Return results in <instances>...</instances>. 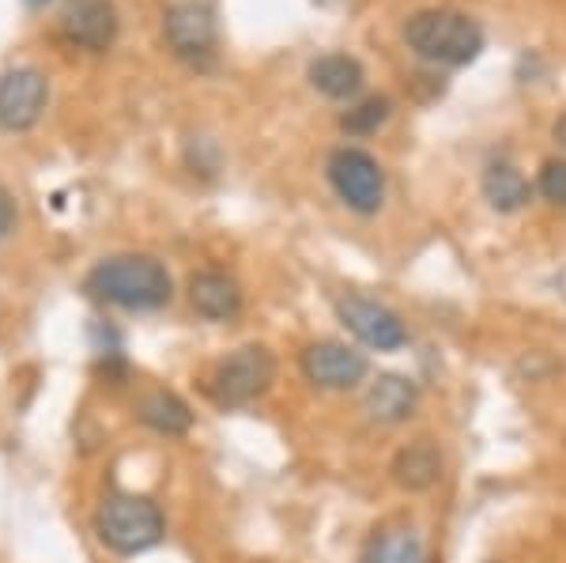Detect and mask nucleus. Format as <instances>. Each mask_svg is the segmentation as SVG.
<instances>
[{
    "instance_id": "1",
    "label": "nucleus",
    "mask_w": 566,
    "mask_h": 563,
    "mask_svg": "<svg viewBox=\"0 0 566 563\" xmlns=\"http://www.w3.org/2000/svg\"><path fill=\"white\" fill-rule=\"evenodd\" d=\"M87 295L117 311H159L175 299V280L155 253H114L84 280Z\"/></svg>"
},
{
    "instance_id": "2",
    "label": "nucleus",
    "mask_w": 566,
    "mask_h": 563,
    "mask_svg": "<svg viewBox=\"0 0 566 563\" xmlns=\"http://www.w3.org/2000/svg\"><path fill=\"white\" fill-rule=\"evenodd\" d=\"M405 45L427 65L461 69L483 50V27L458 8H423L405 20Z\"/></svg>"
},
{
    "instance_id": "3",
    "label": "nucleus",
    "mask_w": 566,
    "mask_h": 563,
    "mask_svg": "<svg viewBox=\"0 0 566 563\" xmlns=\"http://www.w3.org/2000/svg\"><path fill=\"white\" fill-rule=\"evenodd\" d=\"M95 533L117 556H136V552H148L163 541L167 519L148 496L109 492L95 511Z\"/></svg>"
},
{
    "instance_id": "4",
    "label": "nucleus",
    "mask_w": 566,
    "mask_h": 563,
    "mask_svg": "<svg viewBox=\"0 0 566 563\" xmlns=\"http://www.w3.org/2000/svg\"><path fill=\"white\" fill-rule=\"evenodd\" d=\"M280 363L264 344H242L231 356H223L212 367L205 383V394L212 397L216 408H245L261 402L276 386Z\"/></svg>"
},
{
    "instance_id": "5",
    "label": "nucleus",
    "mask_w": 566,
    "mask_h": 563,
    "mask_svg": "<svg viewBox=\"0 0 566 563\" xmlns=\"http://www.w3.org/2000/svg\"><path fill=\"white\" fill-rule=\"evenodd\" d=\"M325 178H328V186H333V194L340 197L352 212L374 216L386 205V170H381V163L374 159L367 148H355V144L333 148L325 159Z\"/></svg>"
},
{
    "instance_id": "6",
    "label": "nucleus",
    "mask_w": 566,
    "mask_h": 563,
    "mask_svg": "<svg viewBox=\"0 0 566 563\" xmlns=\"http://www.w3.org/2000/svg\"><path fill=\"white\" fill-rule=\"evenodd\" d=\"M336 317L348 325V333L374 352H400L408 344V325L392 306L370 295L348 292L336 299Z\"/></svg>"
},
{
    "instance_id": "7",
    "label": "nucleus",
    "mask_w": 566,
    "mask_h": 563,
    "mask_svg": "<svg viewBox=\"0 0 566 563\" xmlns=\"http://www.w3.org/2000/svg\"><path fill=\"white\" fill-rule=\"evenodd\" d=\"M298 367H303V378L317 389H333V394H344V389H355L367 383L370 375V359L367 352L352 348L348 341H314L306 344V352L298 356Z\"/></svg>"
},
{
    "instance_id": "8",
    "label": "nucleus",
    "mask_w": 566,
    "mask_h": 563,
    "mask_svg": "<svg viewBox=\"0 0 566 563\" xmlns=\"http://www.w3.org/2000/svg\"><path fill=\"white\" fill-rule=\"evenodd\" d=\"M163 34H167V45L178 53L181 61H208L216 50V12L205 4V0H178L175 8H167L163 15Z\"/></svg>"
},
{
    "instance_id": "9",
    "label": "nucleus",
    "mask_w": 566,
    "mask_h": 563,
    "mask_svg": "<svg viewBox=\"0 0 566 563\" xmlns=\"http://www.w3.org/2000/svg\"><path fill=\"white\" fill-rule=\"evenodd\" d=\"M45 98H50V84L39 69H8L0 76V129H31L45 111Z\"/></svg>"
},
{
    "instance_id": "10",
    "label": "nucleus",
    "mask_w": 566,
    "mask_h": 563,
    "mask_svg": "<svg viewBox=\"0 0 566 563\" xmlns=\"http://www.w3.org/2000/svg\"><path fill=\"white\" fill-rule=\"evenodd\" d=\"M61 27L76 45H84L91 53H103L117 39V8L109 0H65L61 12Z\"/></svg>"
},
{
    "instance_id": "11",
    "label": "nucleus",
    "mask_w": 566,
    "mask_h": 563,
    "mask_svg": "<svg viewBox=\"0 0 566 563\" xmlns=\"http://www.w3.org/2000/svg\"><path fill=\"white\" fill-rule=\"evenodd\" d=\"M419 408V389L412 378L405 375H378L367 383V394H363V413L370 416L374 424H405L412 420Z\"/></svg>"
},
{
    "instance_id": "12",
    "label": "nucleus",
    "mask_w": 566,
    "mask_h": 563,
    "mask_svg": "<svg viewBox=\"0 0 566 563\" xmlns=\"http://www.w3.org/2000/svg\"><path fill=\"white\" fill-rule=\"evenodd\" d=\"M442 469H446V458L442 450H438L434 439H412L408 447H400L392 453V484L400 488V492H431V488L442 480Z\"/></svg>"
},
{
    "instance_id": "13",
    "label": "nucleus",
    "mask_w": 566,
    "mask_h": 563,
    "mask_svg": "<svg viewBox=\"0 0 566 563\" xmlns=\"http://www.w3.org/2000/svg\"><path fill=\"white\" fill-rule=\"evenodd\" d=\"M189 306L205 322H231L242 311V288L231 272L205 269L189 277Z\"/></svg>"
},
{
    "instance_id": "14",
    "label": "nucleus",
    "mask_w": 566,
    "mask_h": 563,
    "mask_svg": "<svg viewBox=\"0 0 566 563\" xmlns=\"http://www.w3.org/2000/svg\"><path fill=\"white\" fill-rule=\"evenodd\" d=\"M306 80H310V87L322 91L325 98L352 103L363 91V84H367V69H363L359 58H352V53H322V58L310 61Z\"/></svg>"
},
{
    "instance_id": "15",
    "label": "nucleus",
    "mask_w": 566,
    "mask_h": 563,
    "mask_svg": "<svg viewBox=\"0 0 566 563\" xmlns=\"http://www.w3.org/2000/svg\"><path fill=\"white\" fill-rule=\"evenodd\" d=\"M480 189H483V201L502 216L522 212V208L533 201V181H528L514 163H488Z\"/></svg>"
},
{
    "instance_id": "16",
    "label": "nucleus",
    "mask_w": 566,
    "mask_h": 563,
    "mask_svg": "<svg viewBox=\"0 0 566 563\" xmlns=\"http://www.w3.org/2000/svg\"><path fill=\"white\" fill-rule=\"evenodd\" d=\"M136 420H140L144 428L175 439V435H186L193 428V408L181 402L178 394H170V389H148V394L136 402Z\"/></svg>"
},
{
    "instance_id": "17",
    "label": "nucleus",
    "mask_w": 566,
    "mask_h": 563,
    "mask_svg": "<svg viewBox=\"0 0 566 563\" xmlns=\"http://www.w3.org/2000/svg\"><path fill=\"white\" fill-rule=\"evenodd\" d=\"M363 563H427V556L412 525H386L367 541Z\"/></svg>"
},
{
    "instance_id": "18",
    "label": "nucleus",
    "mask_w": 566,
    "mask_h": 563,
    "mask_svg": "<svg viewBox=\"0 0 566 563\" xmlns=\"http://www.w3.org/2000/svg\"><path fill=\"white\" fill-rule=\"evenodd\" d=\"M389 117H392V98L370 95V98H363V103H355L352 111L340 117V129L352 136H370V133H378Z\"/></svg>"
},
{
    "instance_id": "19",
    "label": "nucleus",
    "mask_w": 566,
    "mask_h": 563,
    "mask_svg": "<svg viewBox=\"0 0 566 563\" xmlns=\"http://www.w3.org/2000/svg\"><path fill=\"white\" fill-rule=\"evenodd\" d=\"M536 194L544 197L547 205L566 208V159H547L536 175Z\"/></svg>"
},
{
    "instance_id": "20",
    "label": "nucleus",
    "mask_w": 566,
    "mask_h": 563,
    "mask_svg": "<svg viewBox=\"0 0 566 563\" xmlns=\"http://www.w3.org/2000/svg\"><path fill=\"white\" fill-rule=\"evenodd\" d=\"M12 227H15V197L0 186V239H4Z\"/></svg>"
},
{
    "instance_id": "21",
    "label": "nucleus",
    "mask_w": 566,
    "mask_h": 563,
    "mask_svg": "<svg viewBox=\"0 0 566 563\" xmlns=\"http://www.w3.org/2000/svg\"><path fill=\"white\" fill-rule=\"evenodd\" d=\"M552 140L559 144V148L566 152V114L555 117V125H552Z\"/></svg>"
},
{
    "instance_id": "22",
    "label": "nucleus",
    "mask_w": 566,
    "mask_h": 563,
    "mask_svg": "<svg viewBox=\"0 0 566 563\" xmlns=\"http://www.w3.org/2000/svg\"><path fill=\"white\" fill-rule=\"evenodd\" d=\"M27 4H31V8H39V4H45V0H27Z\"/></svg>"
},
{
    "instance_id": "23",
    "label": "nucleus",
    "mask_w": 566,
    "mask_h": 563,
    "mask_svg": "<svg viewBox=\"0 0 566 563\" xmlns=\"http://www.w3.org/2000/svg\"><path fill=\"white\" fill-rule=\"evenodd\" d=\"M317 4H333V0H317Z\"/></svg>"
}]
</instances>
